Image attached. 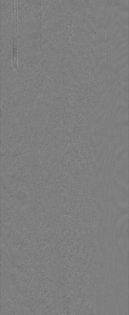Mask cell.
<instances>
[{
  "instance_id": "obj_1",
  "label": "cell",
  "mask_w": 129,
  "mask_h": 315,
  "mask_svg": "<svg viewBox=\"0 0 129 315\" xmlns=\"http://www.w3.org/2000/svg\"><path fill=\"white\" fill-rule=\"evenodd\" d=\"M17 0L13 1L12 69L17 68Z\"/></svg>"
}]
</instances>
